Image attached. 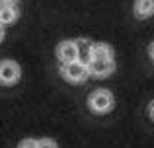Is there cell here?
<instances>
[{
  "instance_id": "5",
  "label": "cell",
  "mask_w": 154,
  "mask_h": 148,
  "mask_svg": "<svg viewBox=\"0 0 154 148\" xmlns=\"http://www.w3.org/2000/svg\"><path fill=\"white\" fill-rule=\"evenodd\" d=\"M57 57H59L60 65L64 62L78 61V51H76V41H63L57 47Z\"/></svg>"
},
{
  "instance_id": "4",
  "label": "cell",
  "mask_w": 154,
  "mask_h": 148,
  "mask_svg": "<svg viewBox=\"0 0 154 148\" xmlns=\"http://www.w3.org/2000/svg\"><path fill=\"white\" fill-rule=\"evenodd\" d=\"M88 68H90L92 76H96V78H105V76L115 72V61H113V59H92Z\"/></svg>"
},
{
  "instance_id": "14",
  "label": "cell",
  "mask_w": 154,
  "mask_h": 148,
  "mask_svg": "<svg viewBox=\"0 0 154 148\" xmlns=\"http://www.w3.org/2000/svg\"><path fill=\"white\" fill-rule=\"evenodd\" d=\"M4 35H6V29H4V26L0 23V43L4 41Z\"/></svg>"
},
{
  "instance_id": "1",
  "label": "cell",
  "mask_w": 154,
  "mask_h": 148,
  "mask_svg": "<svg viewBox=\"0 0 154 148\" xmlns=\"http://www.w3.org/2000/svg\"><path fill=\"white\" fill-rule=\"evenodd\" d=\"M60 74L70 84H82L90 78V68L80 61H72V62H64L60 66Z\"/></svg>"
},
{
  "instance_id": "2",
  "label": "cell",
  "mask_w": 154,
  "mask_h": 148,
  "mask_svg": "<svg viewBox=\"0 0 154 148\" xmlns=\"http://www.w3.org/2000/svg\"><path fill=\"white\" fill-rule=\"evenodd\" d=\"M88 105L94 113H109L115 105V98L109 90H96L94 94L88 98Z\"/></svg>"
},
{
  "instance_id": "10",
  "label": "cell",
  "mask_w": 154,
  "mask_h": 148,
  "mask_svg": "<svg viewBox=\"0 0 154 148\" xmlns=\"http://www.w3.org/2000/svg\"><path fill=\"white\" fill-rule=\"evenodd\" d=\"M37 148H59V146H57V142L53 138H39Z\"/></svg>"
},
{
  "instance_id": "11",
  "label": "cell",
  "mask_w": 154,
  "mask_h": 148,
  "mask_svg": "<svg viewBox=\"0 0 154 148\" xmlns=\"http://www.w3.org/2000/svg\"><path fill=\"white\" fill-rule=\"evenodd\" d=\"M18 148H37V140L35 138H23L18 144Z\"/></svg>"
},
{
  "instance_id": "8",
  "label": "cell",
  "mask_w": 154,
  "mask_h": 148,
  "mask_svg": "<svg viewBox=\"0 0 154 148\" xmlns=\"http://www.w3.org/2000/svg\"><path fill=\"white\" fill-rule=\"evenodd\" d=\"M135 16L139 20H146L154 16V0H137L135 2Z\"/></svg>"
},
{
  "instance_id": "3",
  "label": "cell",
  "mask_w": 154,
  "mask_h": 148,
  "mask_svg": "<svg viewBox=\"0 0 154 148\" xmlns=\"http://www.w3.org/2000/svg\"><path fill=\"white\" fill-rule=\"evenodd\" d=\"M22 78V68L16 61H0V84L2 86H14Z\"/></svg>"
},
{
  "instance_id": "7",
  "label": "cell",
  "mask_w": 154,
  "mask_h": 148,
  "mask_svg": "<svg viewBox=\"0 0 154 148\" xmlns=\"http://www.w3.org/2000/svg\"><path fill=\"white\" fill-rule=\"evenodd\" d=\"M92 47L94 43L88 41V39H76V51H78V61L84 65H90L92 62Z\"/></svg>"
},
{
  "instance_id": "15",
  "label": "cell",
  "mask_w": 154,
  "mask_h": 148,
  "mask_svg": "<svg viewBox=\"0 0 154 148\" xmlns=\"http://www.w3.org/2000/svg\"><path fill=\"white\" fill-rule=\"evenodd\" d=\"M0 4H16V0H0Z\"/></svg>"
},
{
  "instance_id": "6",
  "label": "cell",
  "mask_w": 154,
  "mask_h": 148,
  "mask_svg": "<svg viewBox=\"0 0 154 148\" xmlns=\"http://www.w3.org/2000/svg\"><path fill=\"white\" fill-rule=\"evenodd\" d=\"M20 10L16 4H0V23L2 26H10L18 20Z\"/></svg>"
},
{
  "instance_id": "12",
  "label": "cell",
  "mask_w": 154,
  "mask_h": 148,
  "mask_svg": "<svg viewBox=\"0 0 154 148\" xmlns=\"http://www.w3.org/2000/svg\"><path fill=\"white\" fill-rule=\"evenodd\" d=\"M148 115H150V117L154 119V99H152L150 103H148Z\"/></svg>"
},
{
  "instance_id": "13",
  "label": "cell",
  "mask_w": 154,
  "mask_h": 148,
  "mask_svg": "<svg viewBox=\"0 0 154 148\" xmlns=\"http://www.w3.org/2000/svg\"><path fill=\"white\" fill-rule=\"evenodd\" d=\"M148 55H150V59H152V62H154V41L150 43V47H148Z\"/></svg>"
},
{
  "instance_id": "9",
  "label": "cell",
  "mask_w": 154,
  "mask_h": 148,
  "mask_svg": "<svg viewBox=\"0 0 154 148\" xmlns=\"http://www.w3.org/2000/svg\"><path fill=\"white\" fill-rule=\"evenodd\" d=\"M115 51L109 43H94L92 47V59H113Z\"/></svg>"
}]
</instances>
